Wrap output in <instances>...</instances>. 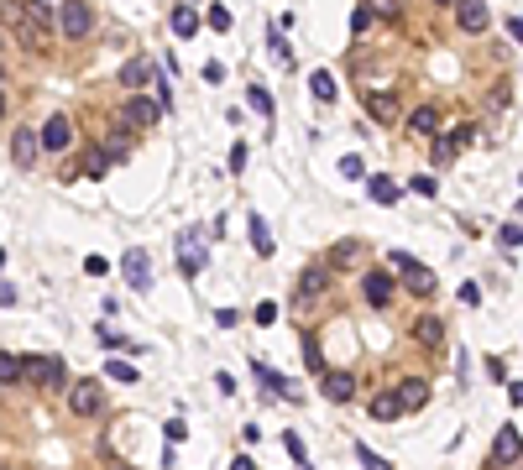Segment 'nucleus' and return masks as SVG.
I'll return each mask as SVG.
<instances>
[{
    "label": "nucleus",
    "mask_w": 523,
    "mask_h": 470,
    "mask_svg": "<svg viewBox=\"0 0 523 470\" xmlns=\"http://www.w3.org/2000/svg\"><path fill=\"white\" fill-rule=\"evenodd\" d=\"M434 6H455V0H434Z\"/></svg>",
    "instance_id": "57"
},
{
    "label": "nucleus",
    "mask_w": 523,
    "mask_h": 470,
    "mask_svg": "<svg viewBox=\"0 0 523 470\" xmlns=\"http://www.w3.org/2000/svg\"><path fill=\"white\" fill-rule=\"evenodd\" d=\"M131 147H136V131H126V126H116L105 141H100V152L110 157V167H116V162H126V157H131Z\"/></svg>",
    "instance_id": "21"
},
{
    "label": "nucleus",
    "mask_w": 523,
    "mask_h": 470,
    "mask_svg": "<svg viewBox=\"0 0 523 470\" xmlns=\"http://www.w3.org/2000/svg\"><path fill=\"white\" fill-rule=\"evenodd\" d=\"M0 267H6V251H0Z\"/></svg>",
    "instance_id": "59"
},
{
    "label": "nucleus",
    "mask_w": 523,
    "mask_h": 470,
    "mask_svg": "<svg viewBox=\"0 0 523 470\" xmlns=\"http://www.w3.org/2000/svg\"><path fill=\"white\" fill-rule=\"evenodd\" d=\"M367 418H377V423H392V418H403V408H398V392H377V397L367 402Z\"/></svg>",
    "instance_id": "24"
},
{
    "label": "nucleus",
    "mask_w": 523,
    "mask_h": 470,
    "mask_svg": "<svg viewBox=\"0 0 523 470\" xmlns=\"http://www.w3.org/2000/svg\"><path fill=\"white\" fill-rule=\"evenodd\" d=\"M152 73H157V63H152V58H126L116 79H120V89L136 94V89H147V84H152Z\"/></svg>",
    "instance_id": "15"
},
{
    "label": "nucleus",
    "mask_w": 523,
    "mask_h": 470,
    "mask_svg": "<svg viewBox=\"0 0 523 470\" xmlns=\"http://www.w3.org/2000/svg\"><path fill=\"white\" fill-rule=\"evenodd\" d=\"M434 173H414V183H408V194H419V199H434Z\"/></svg>",
    "instance_id": "37"
},
{
    "label": "nucleus",
    "mask_w": 523,
    "mask_h": 470,
    "mask_svg": "<svg viewBox=\"0 0 523 470\" xmlns=\"http://www.w3.org/2000/svg\"><path fill=\"white\" fill-rule=\"evenodd\" d=\"M0 115H6V89H0Z\"/></svg>",
    "instance_id": "55"
},
{
    "label": "nucleus",
    "mask_w": 523,
    "mask_h": 470,
    "mask_svg": "<svg viewBox=\"0 0 523 470\" xmlns=\"http://www.w3.org/2000/svg\"><path fill=\"white\" fill-rule=\"evenodd\" d=\"M167 26H173V37H194L204 26V16H199V6L194 0H178L173 11H167Z\"/></svg>",
    "instance_id": "16"
},
{
    "label": "nucleus",
    "mask_w": 523,
    "mask_h": 470,
    "mask_svg": "<svg viewBox=\"0 0 523 470\" xmlns=\"http://www.w3.org/2000/svg\"><path fill=\"white\" fill-rule=\"evenodd\" d=\"M273 53H277V63H288V73H293V47H288V37L273 32Z\"/></svg>",
    "instance_id": "42"
},
{
    "label": "nucleus",
    "mask_w": 523,
    "mask_h": 470,
    "mask_svg": "<svg viewBox=\"0 0 523 470\" xmlns=\"http://www.w3.org/2000/svg\"><path fill=\"white\" fill-rule=\"evenodd\" d=\"M450 11H455V26H461L466 37H481V32L492 26V11H487V0H455Z\"/></svg>",
    "instance_id": "8"
},
{
    "label": "nucleus",
    "mask_w": 523,
    "mask_h": 470,
    "mask_svg": "<svg viewBox=\"0 0 523 470\" xmlns=\"http://www.w3.org/2000/svg\"><path fill=\"white\" fill-rule=\"evenodd\" d=\"M105 371L116 376V382H126V387L136 382V366H131V361H105Z\"/></svg>",
    "instance_id": "41"
},
{
    "label": "nucleus",
    "mask_w": 523,
    "mask_h": 470,
    "mask_svg": "<svg viewBox=\"0 0 523 470\" xmlns=\"http://www.w3.org/2000/svg\"><path fill=\"white\" fill-rule=\"evenodd\" d=\"M304 366H309L314 376L330 371V361H324V345H320V335H314V329H304Z\"/></svg>",
    "instance_id": "26"
},
{
    "label": "nucleus",
    "mask_w": 523,
    "mask_h": 470,
    "mask_svg": "<svg viewBox=\"0 0 523 470\" xmlns=\"http://www.w3.org/2000/svg\"><path fill=\"white\" fill-rule=\"evenodd\" d=\"M204 26H210V32H230V11L226 6H210V11H204Z\"/></svg>",
    "instance_id": "35"
},
{
    "label": "nucleus",
    "mask_w": 523,
    "mask_h": 470,
    "mask_svg": "<svg viewBox=\"0 0 523 470\" xmlns=\"http://www.w3.org/2000/svg\"><path fill=\"white\" fill-rule=\"evenodd\" d=\"M251 376H257V382H262V387H267V392H273V397L293 402V382H288V376H277V371H273V366H267V361H251Z\"/></svg>",
    "instance_id": "19"
},
{
    "label": "nucleus",
    "mask_w": 523,
    "mask_h": 470,
    "mask_svg": "<svg viewBox=\"0 0 523 470\" xmlns=\"http://www.w3.org/2000/svg\"><path fill=\"white\" fill-rule=\"evenodd\" d=\"M214 324H220V329H236L241 314H236V308H220V314H214Z\"/></svg>",
    "instance_id": "50"
},
{
    "label": "nucleus",
    "mask_w": 523,
    "mask_h": 470,
    "mask_svg": "<svg viewBox=\"0 0 523 470\" xmlns=\"http://www.w3.org/2000/svg\"><path fill=\"white\" fill-rule=\"evenodd\" d=\"M309 94H314V100H320V105H330L335 94H340V84H335V73H330V68H314V73H309Z\"/></svg>",
    "instance_id": "27"
},
{
    "label": "nucleus",
    "mask_w": 523,
    "mask_h": 470,
    "mask_svg": "<svg viewBox=\"0 0 523 470\" xmlns=\"http://www.w3.org/2000/svg\"><path fill=\"white\" fill-rule=\"evenodd\" d=\"M492 465H518V460H523V434H518V429H513V423H502V429H497V439H492Z\"/></svg>",
    "instance_id": "11"
},
{
    "label": "nucleus",
    "mask_w": 523,
    "mask_h": 470,
    "mask_svg": "<svg viewBox=\"0 0 523 470\" xmlns=\"http://www.w3.org/2000/svg\"><path fill=\"white\" fill-rule=\"evenodd\" d=\"M246 152H251V147H246V141H236V147H230V157H226V167H230V173H246Z\"/></svg>",
    "instance_id": "40"
},
{
    "label": "nucleus",
    "mask_w": 523,
    "mask_h": 470,
    "mask_svg": "<svg viewBox=\"0 0 523 470\" xmlns=\"http://www.w3.org/2000/svg\"><path fill=\"white\" fill-rule=\"evenodd\" d=\"M84 152H89V157H84V178H105L110 173V157L100 152V141H95V147H84Z\"/></svg>",
    "instance_id": "33"
},
{
    "label": "nucleus",
    "mask_w": 523,
    "mask_h": 470,
    "mask_svg": "<svg viewBox=\"0 0 523 470\" xmlns=\"http://www.w3.org/2000/svg\"><path fill=\"white\" fill-rule=\"evenodd\" d=\"M371 26H377V21H371V11H367V6H356V16H351V37H371Z\"/></svg>",
    "instance_id": "38"
},
{
    "label": "nucleus",
    "mask_w": 523,
    "mask_h": 470,
    "mask_svg": "<svg viewBox=\"0 0 523 470\" xmlns=\"http://www.w3.org/2000/svg\"><path fill=\"white\" fill-rule=\"evenodd\" d=\"M320 387H324L330 402H351V397H356V376H351V371H324Z\"/></svg>",
    "instance_id": "20"
},
{
    "label": "nucleus",
    "mask_w": 523,
    "mask_h": 470,
    "mask_svg": "<svg viewBox=\"0 0 523 470\" xmlns=\"http://www.w3.org/2000/svg\"><path fill=\"white\" fill-rule=\"evenodd\" d=\"M21 382H32L37 392H63L68 366H63V355H21Z\"/></svg>",
    "instance_id": "2"
},
{
    "label": "nucleus",
    "mask_w": 523,
    "mask_h": 470,
    "mask_svg": "<svg viewBox=\"0 0 523 470\" xmlns=\"http://www.w3.org/2000/svg\"><path fill=\"white\" fill-rule=\"evenodd\" d=\"M403 126H408V136H440V110H434V105H419V110H408V115H403Z\"/></svg>",
    "instance_id": "18"
},
{
    "label": "nucleus",
    "mask_w": 523,
    "mask_h": 470,
    "mask_svg": "<svg viewBox=\"0 0 523 470\" xmlns=\"http://www.w3.org/2000/svg\"><path fill=\"white\" fill-rule=\"evenodd\" d=\"M356 261H361V246H356V241H340V246H335L330 256H324V267H335V272H340V267H356Z\"/></svg>",
    "instance_id": "30"
},
{
    "label": "nucleus",
    "mask_w": 523,
    "mask_h": 470,
    "mask_svg": "<svg viewBox=\"0 0 523 470\" xmlns=\"http://www.w3.org/2000/svg\"><path fill=\"white\" fill-rule=\"evenodd\" d=\"M0 26L21 42V53H48L53 32H58V16L42 0H0Z\"/></svg>",
    "instance_id": "1"
},
{
    "label": "nucleus",
    "mask_w": 523,
    "mask_h": 470,
    "mask_svg": "<svg viewBox=\"0 0 523 470\" xmlns=\"http://www.w3.org/2000/svg\"><path fill=\"white\" fill-rule=\"evenodd\" d=\"M340 178H367V167H361V157H351V152H345V157H340Z\"/></svg>",
    "instance_id": "45"
},
{
    "label": "nucleus",
    "mask_w": 523,
    "mask_h": 470,
    "mask_svg": "<svg viewBox=\"0 0 523 470\" xmlns=\"http://www.w3.org/2000/svg\"><path fill=\"white\" fill-rule=\"evenodd\" d=\"M361 6L371 11V21H377V26H398L408 16V0H361Z\"/></svg>",
    "instance_id": "22"
},
{
    "label": "nucleus",
    "mask_w": 523,
    "mask_h": 470,
    "mask_svg": "<svg viewBox=\"0 0 523 470\" xmlns=\"http://www.w3.org/2000/svg\"><path fill=\"white\" fill-rule=\"evenodd\" d=\"M356 460H361V470H392L387 460H382L377 449H367V444H356Z\"/></svg>",
    "instance_id": "39"
},
{
    "label": "nucleus",
    "mask_w": 523,
    "mask_h": 470,
    "mask_svg": "<svg viewBox=\"0 0 523 470\" xmlns=\"http://www.w3.org/2000/svg\"><path fill=\"white\" fill-rule=\"evenodd\" d=\"M89 32H95V11L84 0H63L58 6V37L63 42H89Z\"/></svg>",
    "instance_id": "4"
},
{
    "label": "nucleus",
    "mask_w": 523,
    "mask_h": 470,
    "mask_svg": "<svg viewBox=\"0 0 523 470\" xmlns=\"http://www.w3.org/2000/svg\"><path fill=\"white\" fill-rule=\"evenodd\" d=\"M105 387H100L95 376H84V382H73L68 387V413L73 418H105Z\"/></svg>",
    "instance_id": "3"
},
{
    "label": "nucleus",
    "mask_w": 523,
    "mask_h": 470,
    "mask_svg": "<svg viewBox=\"0 0 523 470\" xmlns=\"http://www.w3.org/2000/svg\"><path fill=\"white\" fill-rule=\"evenodd\" d=\"M120 272H126V282L136 288V293H147V288H152V256H147L142 246H131L126 256H120Z\"/></svg>",
    "instance_id": "12"
},
{
    "label": "nucleus",
    "mask_w": 523,
    "mask_h": 470,
    "mask_svg": "<svg viewBox=\"0 0 523 470\" xmlns=\"http://www.w3.org/2000/svg\"><path fill=\"white\" fill-rule=\"evenodd\" d=\"M497 241H502V246H523V225H502V230H497Z\"/></svg>",
    "instance_id": "44"
},
{
    "label": "nucleus",
    "mask_w": 523,
    "mask_h": 470,
    "mask_svg": "<svg viewBox=\"0 0 523 470\" xmlns=\"http://www.w3.org/2000/svg\"><path fill=\"white\" fill-rule=\"evenodd\" d=\"M0 470H21V465H0Z\"/></svg>",
    "instance_id": "58"
},
{
    "label": "nucleus",
    "mask_w": 523,
    "mask_h": 470,
    "mask_svg": "<svg viewBox=\"0 0 523 470\" xmlns=\"http://www.w3.org/2000/svg\"><path fill=\"white\" fill-rule=\"evenodd\" d=\"M37 141H42V152H68L73 147V120L63 115V110H53V115L42 120V131H37Z\"/></svg>",
    "instance_id": "7"
},
{
    "label": "nucleus",
    "mask_w": 523,
    "mask_h": 470,
    "mask_svg": "<svg viewBox=\"0 0 523 470\" xmlns=\"http://www.w3.org/2000/svg\"><path fill=\"white\" fill-rule=\"evenodd\" d=\"M163 120V105H157L152 94H131L126 105H120V126L126 131H152Z\"/></svg>",
    "instance_id": "6"
},
{
    "label": "nucleus",
    "mask_w": 523,
    "mask_h": 470,
    "mask_svg": "<svg viewBox=\"0 0 523 470\" xmlns=\"http://www.w3.org/2000/svg\"><path fill=\"white\" fill-rule=\"evenodd\" d=\"M110 470H136V465H110Z\"/></svg>",
    "instance_id": "56"
},
{
    "label": "nucleus",
    "mask_w": 523,
    "mask_h": 470,
    "mask_svg": "<svg viewBox=\"0 0 523 470\" xmlns=\"http://www.w3.org/2000/svg\"><path fill=\"white\" fill-rule=\"evenodd\" d=\"M367 199H377V204H398V199H403V188H398V183H392V178H367Z\"/></svg>",
    "instance_id": "28"
},
{
    "label": "nucleus",
    "mask_w": 523,
    "mask_h": 470,
    "mask_svg": "<svg viewBox=\"0 0 523 470\" xmlns=\"http://www.w3.org/2000/svg\"><path fill=\"white\" fill-rule=\"evenodd\" d=\"M11 382H21V355L0 350V387H11Z\"/></svg>",
    "instance_id": "34"
},
{
    "label": "nucleus",
    "mask_w": 523,
    "mask_h": 470,
    "mask_svg": "<svg viewBox=\"0 0 523 470\" xmlns=\"http://www.w3.org/2000/svg\"><path fill=\"white\" fill-rule=\"evenodd\" d=\"M246 105L257 110L262 120H273V94H267V84H251V89H246Z\"/></svg>",
    "instance_id": "31"
},
{
    "label": "nucleus",
    "mask_w": 523,
    "mask_h": 470,
    "mask_svg": "<svg viewBox=\"0 0 523 470\" xmlns=\"http://www.w3.org/2000/svg\"><path fill=\"white\" fill-rule=\"evenodd\" d=\"M424 402H429V382H419V376L398 382V408H403V413H419Z\"/></svg>",
    "instance_id": "23"
},
{
    "label": "nucleus",
    "mask_w": 523,
    "mask_h": 470,
    "mask_svg": "<svg viewBox=\"0 0 523 470\" xmlns=\"http://www.w3.org/2000/svg\"><path fill=\"white\" fill-rule=\"evenodd\" d=\"M392 293H398V282H392L382 267H367V272H361V298H367L371 308H387Z\"/></svg>",
    "instance_id": "10"
},
{
    "label": "nucleus",
    "mask_w": 523,
    "mask_h": 470,
    "mask_svg": "<svg viewBox=\"0 0 523 470\" xmlns=\"http://www.w3.org/2000/svg\"><path fill=\"white\" fill-rule=\"evenodd\" d=\"M251 324H277V303H257V314H251Z\"/></svg>",
    "instance_id": "47"
},
{
    "label": "nucleus",
    "mask_w": 523,
    "mask_h": 470,
    "mask_svg": "<svg viewBox=\"0 0 523 470\" xmlns=\"http://www.w3.org/2000/svg\"><path fill=\"white\" fill-rule=\"evenodd\" d=\"M461 303H466V308L481 303V288H476V282H461Z\"/></svg>",
    "instance_id": "49"
},
{
    "label": "nucleus",
    "mask_w": 523,
    "mask_h": 470,
    "mask_svg": "<svg viewBox=\"0 0 523 470\" xmlns=\"http://www.w3.org/2000/svg\"><path fill=\"white\" fill-rule=\"evenodd\" d=\"M230 470H257V465H251V455H236V460H230Z\"/></svg>",
    "instance_id": "54"
},
{
    "label": "nucleus",
    "mask_w": 523,
    "mask_h": 470,
    "mask_svg": "<svg viewBox=\"0 0 523 470\" xmlns=\"http://www.w3.org/2000/svg\"><path fill=\"white\" fill-rule=\"evenodd\" d=\"M502 26H508V37H513V42L523 47V16H513V21H502Z\"/></svg>",
    "instance_id": "52"
},
{
    "label": "nucleus",
    "mask_w": 523,
    "mask_h": 470,
    "mask_svg": "<svg viewBox=\"0 0 523 470\" xmlns=\"http://www.w3.org/2000/svg\"><path fill=\"white\" fill-rule=\"evenodd\" d=\"M387 267H398V272H403V288H408L414 298H429V293H434V272H429L424 261H414L408 251H392V256H387Z\"/></svg>",
    "instance_id": "5"
},
{
    "label": "nucleus",
    "mask_w": 523,
    "mask_h": 470,
    "mask_svg": "<svg viewBox=\"0 0 523 470\" xmlns=\"http://www.w3.org/2000/svg\"><path fill=\"white\" fill-rule=\"evenodd\" d=\"M152 89H157V94H152V100H157V105H163V110H167V105H173V84H167V73H163V68H157V73H152Z\"/></svg>",
    "instance_id": "36"
},
{
    "label": "nucleus",
    "mask_w": 523,
    "mask_h": 470,
    "mask_svg": "<svg viewBox=\"0 0 523 470\" xmlns=\"http://www.w3.org/2000/svg\"><path fill=\"white\" fill-rule=\"evenodd\" d=\"M361 105H367V120H377V126H392V120H398V94H387V89H367V100H361Z\"/></svg>",
    "instance_id": "14"
},
{
    "label": "nucleus",
    "mask_w": 523,
    "mask_h": 470,
    "mask_svg": "<svg viewBox=\"0 0 523 470\" xmlns=\"http://www.w3.org/2000/svg\"><path fill=\"white\" fill-rule=\"evenodd\" d=\"M246 235H251V251H257V256H273V235H267L262 214H251V220H246Z\"/></svg>",
    "instance_id": "29"
},
{
    "label": "nucleus",
    "mask_w": 523,
    "mask_h": 470,
    "mask_svg": "<svg viewBox=\"0 0 523 470\" xmlns=\"http://www.w3.org/2000/svg\"><path fill=\"white\" fill-rule=\"evenodd\" d=\"M183 434H189V423H183V418H167V444H183Z\"/></svg>",
    "instance_id": "48"
},
{
    "label": "nucleus",
    "mask_w": 523,
    "mask_h": 470,
    "mask_svg": "<svg viewBox=\"0 0 523 470\" xmlns=\"http://www.w3.org/2000/svg\"><path fill=\"white\" fill-rule=\"evenodd\" d=\"M283 449H288V455H293V460H298V465H304V439H298V434H293V429H288V434H283Z\"/></svg>",
    "instance_id": "46"
},
{
    "label": "nucleus",
    "mask_w": 523,
    "mask_h": 470,
    "mask_svg": "<svg viewBox=\"0 0 523 470\" xmlns=\"http://www.w3.org/2000/svg\"><path fill=\"white\" fill-rule=\"evenodd\" d=\"M414 335H419V340L429 345V350H434V345L445 340V324H440V319H429V314H424V319H419V324H414Z\"/></svg>",
    "instance_id": "32"
},
{
    "label": "nucleus",
    "mask_w": 523,
    "mask_h": 470,
    "mask_svg": "<svg viewBox=\"0 0 523 470\" xmlns=\"http://www.w3.org/2000/svg\"><path fill=\"white\" fill-rule=\"evenodd\" d=\"M518 470H523V460H518Z\"/></svg>",
    "instance_id": "60"
},
{
    "label": "nucleus",
    "mask_w": 523,
    "mask_h": 470,
    "mask_svg": "<svg viewBox=\"0 0 523 470\" xmlns=\"http://www.w3.org/2000/svg\"><path fill=\"white\" fill-rule=\"evenodd\" d=\"M330 293V267H304L298 272V282H293V303H314V298H324Z\"/></svg>",
    "instance_id": "9"
},
{
    "label": "nucleus",
    "mask_w": 523,
    "mask_h": 470,
    "mask_svg": "<svg viewBox=\"0 0 523 470\" xmlns=\"http://www.w3.org/2000/svg\"><path fill=\"white\" fill-rule=\"evenodd\" d=\"M178 267H183V277H199V272H204V235L199 230H183L178 235Z\"/></svg>",
    "instance_id": "13"
},
{
    "label": "nucleus",
    "mask_w": 523,
    "mask_h": 470,
    "mask_svg": "<svg viewBox=\"0 0 523 470\" xmlns=\"http://www.w3.org/2000/svg\"><path fill=\"white\" fill-rule=\"evenodd\" d=\"M105 267H110L105 256H84V272H89V277H100V272H105Z\"/></svg>",
    "instance_id": "51"
},
{
    "label": "nucleus",
    "mask_w": 523,
    "mask_h": 470,
    "mask_svg": "<svg viewBox=\"0 0 523 470\" xmlns=\"http://www.w3.org/2000/svg\"><path fill=\"white\" fill-rule=\"evenodd\" d=\"M199 79H204V84H226V63H214V58H210V63L199 68Z\"/></svg>",
    "instance_id": "43"
},
{
    "label": "nucleus",
    "mask_w": 523,
    "mask_h": 470,
    "mask_svg": "<svg viewBox=\"0 0 523 470\" xmlns=\"http://www.w3.org/2000/svg\"><path fill=\"white\" fill-rule=\"evenodd\" d=\"M508 397H513V402L523 408V382H508Z\"/></svg>",
    "instance_id": "53"
},
{
    "label": "nucleus",
    "mask_w": 523,
    "mask_h": 470,
    "mask_svg": "<svg viewBox=\"0 0 523 470\" xmlns=\"http://www.w3.org/2000/svg\"><path fill=\"white\" fill-rule=\"evenodd\" d=\"M466 136H471V131H450V136H434V167H450Z\"/></svg>",
    "instance_id": "25"
},
{
    "label": "nucleus",
    "mask_w": 523,
    "mask_h": 470,
    "mask_svg": "<svg viewBox=\"0 0 523 470\" xmlns=\"http://www.w3.org/2000/svg\"><path fill=\"white\" fill-rule=\"evenodd\" d=\"M37 152H42L37 131H32V126H21V131L11 136V162H16V167H37Z\"/></svg>",
    "instance_id": "17"
}]
</instances>
